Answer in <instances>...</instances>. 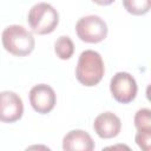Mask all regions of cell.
<instances>
[{"label":"cell","instance_id":"obj_1","mask_svg":"<svg viewBox=\"0 0 151 151\" xmlns=\"http://www.w3.org/2000/svg\"><path fill=\"white\" fill-rule=\"evenodd\" d=\"M105 67L101 55L93 50H86L80 53L76 67L78 81L87 87L97 85L104 77Z\"/></svg>","mask_w":151,"mask_h":151},{"label":"cell","instance_id":"obj_2","mask_svg":"<svg viewBox=\"0 0 151 151\" xmlns=\"http://www.w3.org/2000/svg\"><path fill=\"white\" fill-rule=\"evenodd\" d=\"M5 50L13 55L25 57L34 50V38L24 26L11 25L6 27L1 34Z\"/></svg>","mask_w":151,"mask_h":151},{"label":"cell","instance_id":"obj_3","mask_svg":"<svg viewBox=\"0 0 151 151\" xmlns=\"http://www.w3.org/2000/svg\"><path fill=\"white\" fill-rule=\"evenodd\" d=\"M27 21L34 33L44 35L52 33L55 29L59 22V14L52 5L39 2L29 9Z\"/></svg>","mask_w":151,"mask_h":151},{"label":"cell","instance_id":"obj_4","mask_svg":"<svg viewBox=\"0 0 151 151\" xmlns=\"http://www.w3.org/2000/svg\"><path fill=\"white\" fill-rule=\"evenodd\" d=\"M76 32L80 40L90 44L103 41L107 35V25L98 15H86L76 24Z\"/></svg>","mask_w":151,"mask_h":151},{"label":"cell","instance_id":"obj_5","mask_svg":"<svg viewBox=\"0 0 151 151\" xmlns=\"http://www.w3.org/2000/svg\"><path fill=\"white\" fill-rule=\"evenodd\" d=\"M110 90L112 97L122 104L131 103L137 96V83L136 79L127 72L116 73L110 83Z\"/></svg>","mask_w":151,"mask_h":151},{"label":"cell","instance_id":"obj_6","mask_svg":"<svg viewBox=\"0 0 151 151\" xmlns=\"http://www.w3.org/2000/svg\"><path fill=\"white\" fill-rule=\"evenodd\" d=\"M55 92L50 85L38 84L29 91V103L38 113L46 114L51 112L55 106Z\"/></svg>","mask_w":151,"mask_h":151},{"label":"cell","instance_id":"obj_7","mask_svg":"<svg viewBox=\"0 0 151 151\" xmlns=\"http://www.w3.org/2000/svg\"><path fill=\"white\" fill-rule=\"evenodd\" d=\"M24 104L19 94L12 91L0 92V122L14 123L21 118Z\"/></svg>","mask_w":151,"mask_h":151},{"label":"cell","instance_id":"obj_8","mask_svg":"<svg viewBox=\"0 0 151 151\" xmlns=\"http://www.w3.org/2000/svg\"><path fill=\"white\" fill-rule=\"evenodd\" d=\"M94 132L104 139L113 138L118 136L122 129V122L118 116H116L113 112H103L94 119L93 123Z\"/></svg>","mask_w":151,"mask_h":151},{"label":"cell","instance_id":"obj_9","mask_svg":"<svg viewBox=\"0 0 151 151\" xmlns=\"http://www.w3.org/2000/svg\"><path fill=\"white\" fill-rule=\"evenodd\" d=\"M63 149L65 151H92L94 142L84 130H72L63 138Z\"/></svg>","mask_w":151,"mask_h":151},{"label":"cell","instance_id":"obj_10","mask_svg":"<svg viewBox=\"0 0 151 151\" xmlns=\"http://www.w3.org/2000/svg\"><path fill=\"white\" fill-rule=\"evenodd\" d=\"M54 52L63 60L70 59L74 52V45H73V41L71 40V38L67 35L59 37L57 39V41L54 42Z\"/></svg>","mask_w":151,"mask_h":151},{"label":"cell","instance_id":"obj_11","mask_svg":"<svg viewBox=\"0 0 151 151\" xmlns=\"http://www.w3.org/2000/svg\"><path fill=\"white\" fill-rule=\"evenodd\" d=\"M125 9L133 15H143L150 11L151 0H123Z\"/></svg>","mask_w":151,"mask_h":151},{"label":"cell","instance_id":"obj_12","mask_svg":"<svg viewBox=\"0 0 151 151\" xmlns=\"http://www.w3.org/2000/svg\"><path fill=\"white\" fill-rule=\"evenodd\" d=\"M134 126L137 131H151V111L140 109L134 114Z\"/></svg>","mask_w":151,"mask_h":151},{"label":"cell","instance_id":"obj_13","mask_svg":"<svg viewBox=\"0 0 151 151\" xmlns=\"http://www.w3.org/2000/svg\"><path fill=\"white\" fill-rule=\"evenodd\" d=\"M136 143L137 145L144 150L150 151V144H151V131H138L136 134Z\"/></svg>","mask_w":151,"mask_h":151},{"label":"cell","instance_id":"obj_14","mask_svg":"<svg viewBox=\"0 0 151 151\" xmlns=\"http://www.w3.org/2000/svg\"><path fill=\"white\" fill-rule=\"evenodd\" d=\"M93 2L98 4V5H101V6H106V5H111L114 0H92Z\"/></svg>","mask_w":151,"mask_h":151}]
</instances>
